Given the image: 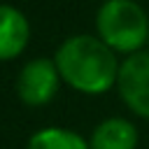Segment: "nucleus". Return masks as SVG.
Returning <instances> with one entry per match:
<instances>
[{"instance_id":"nucleus-1","label":"nucleus","mask_w":149,"mask_h":149,"mask_svg":"<svg viewBox=\"0 0 149 149\" xmlns=\"http://www.w3.org/2000/svg\"><path fill=\"white\" fill-rule=\"evenodd\" d=\"M56 68L61 79L86 95H100L116 84L121 63L116 61V51L107 47L98 35H72L68 37L56 56Z\"/></svg>"},{"instance_id":"nucleus-5","label":"nucleus","mask_w":149,"mask_h":149,"mask_svg":"<svg viewBox=\"0 0 149 149\" xmlns=\"http://www.w3.org/2000/svg\"><path fill=\"white\" fill-rule=\"evenodd\" d=\"M30 40V23L14 5H0V61H12L23 54Z\"/></svg>"},{"instance_id":"nucleus-6","label":"nucleus","mask_w":149,"mask_h":149,"mask_svg":"<svg viewBox=\"0 0 149 149\" xmlns=\"http://www.w3.org/2000/svg\"><path fill=\"white\" fill-rule=\"evenodd\" d=\"M91 149H135L137 147V128L121 116L105 119L95 126L88 137Z\"/></svg>"},{"instance_id":"nucleus-4","label":"nucleus","mask_w":149,"mask_h":149,"mask_svg":"<svg viewBox=\"0 0 149 149\" xmlns=\"http://www.w3.org/2000/svg\"><path fill=\"white\" fill-rule=\"evenodd\" d=\"M116 88L130 112L149 119V51L126 56L119 68Z\"/></svg>"},{"instance_id":"nucleus-2","label":"nucleus","mask_w":149,"mask_h":149,"mask_svg":"<svg viewBox=\"0 0 149 149\" xmlns=\"http://www.w3.org/2000/svg\"><path fill=\"white\" fill-rule=\"evenodd\" d=\"M95 28L98 37L119 54H137L149 42V16L135 0H105Z\"/></svg>"},{"instance_id":"nucleus-3","label":"nucleus","mask_w":149,"mask_h":149,"mask_svg":"<svg viewBox=\"0 0 149 149\" xmlns=\"http://www.w3.org/2000/svg\"><path fill=\"white\" fill-rule=\"evenodd\" d=\"M61 81L63 79L54 58H33L21 68L16 77V93L23 105L42 107L56 98Z\"/></svg>"},{"instance_id":"nucleus-7","label":"nucleus","mask_w":149,"mask_h":149,"mask_svg":"<svg viewBox=\"0 0 149 149\" xmlns=\"http://www.w3.org/2000/svg\"><path fill=\"white\" fill-rule=\"evenodd\" d=\"M28 149H91V147L79 133H74L70 128L49 126V128H42L30 135Z\"/></svg>"}]
</instances>
